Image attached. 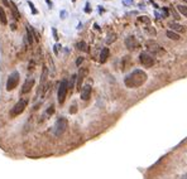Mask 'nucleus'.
Masks as SVG:
<instances>
[{"label":"nucleus","instance_id":"nucleus-1","mask_svg":"<svg viewBox=\"0 0 187 179\" xmlns=\"http://www.w3.org/2000/svg\"><path fill=\"white\" fill-rule=\"evenodd\" d=\"M147 78L148 76L144 71H142V69H134L132 73H129L125 77L124 83L129 88H137V87H140L147 81Z\"/></svg>","mask_w":187,"mask_h":179},{"label":"nucleus","instance_id":"nucleus-2","mask_svg":"<svg viewBox=\"0 0 187 179\" xmlns=\"http://www.w3.org/2000/svg\"><path fill=\"white\" fill-rule=\"evenodd\" d=\"M28 98H20L17 104L13 106V108H11V111H10V116L11 117H15V116H18V115H20L23 111L27 108V106H28Z\"/></svg>","mask_w":187,"mask_h":179},{"label":"nucleus","instance_id":"nucleus-3","mask_svg":"<svg viewBox=\"0 0 187 179\" xmlns=\"http://www.w3.org/2000/svg\"><path fill=\"white\" fill-rule=\"evenodd\" d=\"M67 125H68V122H67V119H66V117H63V116L58 117L56 121V124H55V135L61 136L62 134L66 131Z\"/></svg>","mask_w":187,"mask_h":179},{"label":"nucleus","instance_id":"nucleus-4","mask_svg":"<svg viewBox=\"0 0 187 179\" xmlns=\"http://www.w3.org/2000/svg\"><path fill=\"white\" fill-rule=\"evenodd\" d=\"M19 78H20V76H19V73L17 71L10 73L8 77V81H6V90H8V91H13V90L18 86Z\"/></svg>","mask_w":187,"mask_h":179},{"label":"nucleus","instance_id":"nucleus-5","mask_svg":"<svg viewBox=\"0 0 187 179\" xmlns=\"http://www.w3.org/2000/svg\"><path fill=\"white\" fill-rule=\"evenodd\" d=\"M67 91H68V82H67V79H63L61 83H59V87H58V102L61 105L66 100Z\"/></svg>","mask_w":187,"mask_h":179},{"label":"nucleus","instance_id":"nucleus-6","mask_svg":"<svg viewBox=\"0 0 187 179\" xmlns=\"http://www.w3.org/2000/svg\"><path fill=\"white\" fill-rule=\"evenodd\" d=\"M145 47H147L148 52H151V53H154V54H162V53H164V49L156 42V40H147Z\"/></svg>","mask_w":187,"mask_h":179},{"label":"nucleus","instance_id":"nucleus-7","mask_svg":"<svg viewBox=\"0 0 187 179\" xmlns=\"http://www.w3.org/2000/svg\"><path fill=\"white\" fill-rule=\"evenodd\" d=\"M139 61L144 67H152L154 65V58L147 52H142L139 54Z\"/></svg>","mask_w":187,"mask_h":179},{"label":"nucleus","instance_id":"nucleus-8","mask_svg":"<svg viewBox=\"0 0 187 179\" xmlns=\"http://www.w3.org/2000/svg\"><path fill=\"white\" fill-rule=\"evenodd\" d=\"M33 86H34V79L33 78H27L24 82V85H23V87H22V94L23 95L28 94V92L33 88Z\"/></svg>","mask_w":187,"mask_h":179},{"label":"nucleus","instance_id":"nucleus-9","mask_svg":"<svg viewBox=\"0 0 187 179\" xmlns=\"http://www.w3.org/2000/svg\"><path fill=\"white\" fill-rule=\"evenodd\" d=\"M125 46L129 50H134L135 48L138 47V42H137V39H135L134 37H128L125 39Z\"/></svg>","mask_w":187,"mask_h":179},{"label":"nucleus","instance_id":"nucleus-10","mask_svg":"<svg viewBox=\"0 0 187 179\" xmlns=\"http://www.w3.org/2000/svg\"><path fill=\"white\" fill-rule=\"evenodd\" d=\"M90 96H91V86L90 85L84 86L81 90V98L84 101H87V100H90Z\"/></svg>","mask_w":187,"mask_h":179},{"label":"nucleus","instance_id":"nucleus-11","mask_svg":"<svg viewBox=\"0 0 187 179\" xmlns=\"http://www.w3.org/2000/svg\"><path fill=\"white\" fill-rule=\"evenodd\" d=\"M86 75H87V69L86 68H81L80 72H78V75H77V90H80L81 83H82V81H84V78H85V76Z\"/></svg>","mask_w":187,"mask_h":179},{"label":"nucleus","instance_id":"nucleus-12","mask_svg":"<svg viewBox=\"0 0 187 179\" xmlns=\"http://www.w3.org/2000/svg\"><path fill=\"white\" fill-rule=\"evenodd\" d=\"M109 54H110L109 48H104L100 53V63H105L107 61V58H109Z\"/></svg>","mask_w":187,"mask_h":179},{"label":"nucleus","instance_id":"nucleus-13","mask_svg":"<svg viewBox=\"0 0 187 179\" xmlns=\"http://www.w3.org/2000/svg\"><path fill=\"white\" fill-rule=\"evenodd\" d=\"M169 28H171V29H172L173 32H176V33H177V32H180V33H183V32L186 30L183 25L177 24V23H171V24H169Z\"/></svg>","mask_w":187,"mask_h":179},{"label":"nucleus","instance_id":"nucleus-14","mask_svg":"<svg viewBox=\"0 0 187 179\" xmlns=\"http://www.w3.org/2000/svg\"><path fill=\"white\" fill-rule=\"evenodd\" d=\"M25 28H27V38H28V42H29V44L33 43L34 40V36H33V30H32V27L29 24L25 25Z\"/></svg>","mask_w":187,"mask_h":179},{"label":"nucleus","instance_id":"nucleus-15","mask_svg":"<svg viewBox=\"0 0 187 179\" xmlns=\"http://www.w3.org/2000/svg\"><path fill=\"white\" fill-rule=\"evenodd\" d=\"M10 9L13 11V15H14V19L15 20H19V19H20V14H19V11H18L17 5H15L13 1H10Z\"/></svg>","mask_w":187,"mask_h":179},{"label":"nucleus","instance_id":"nucleus-16","mask_svg":"<svg viewBox=\"0 0 187 179\" xmlns=\"http://www.w3.org/2000/svg\"><path fill=\"white\" fill-rule=\"evenodd\" d=\"M166 36L169 38V39H172V40H178L180 39V36L176 33V32H173V30H167L166 32Z\"/></svg>","mask_w":187,"mask_h":179},{"label":"nucleus","instance_id":"nucleus-17","mask_svg":"<svg viewBox=\"0 0 187 179\" xmlns=\"http://www.w3.org/2000/svg\"><path fill=\"white\" fill-rule=\"evenodd\" d=\"M0 23H1L3 25H6L8 24V19H6V14L4 11V9L0 8Z\"/></svg>","mask_w":187,"mask_h":179},{"label":"nucleus","instance_id":"nucleus-18","mask_svg":"<svg viewBox=\"0 0 187 179\" xmlns=\"http://www.w3.org/2000/svg\"><path fill=\"white\" fill-rule=\"evenodd\" d=\"M76 48L82 50V52H87V44H86V42H84V40H81V42H78L76 44Z\"/></svg>","mask_w":187,"mask_h":179},{"label":"nucleus","instance_id":"nucleus-19","mask_svg":"<svg viewBox=\"0 0 187 179\" xmlns=\"http://www.w3.org/2000/svg\"><path fill=\"white\" fill-rule=\"evenodd\" d=\"M47 75H48V69L44 67L43 68V75H42V79H41V86H39V88H43V83L46 82V79H47Z\"/></svg>","mask_w":187,"mask_h":179},{"label":"nucleus","instance_id":"nucleus-20","mask_svg":"<svg viewBox=\"0 0 187 179\" xmlns=\"http://www.w3.org/2000/svg\"><path fill=\"white\" fill-rule=\"evenodd\" d=\"M177 9H178V11L181 13L182 15L187 17V6L186 5H177Z\"/></svg>","mask_w":187,"mask_h":179},{"label":"nucleus","instance_id":"nucleus-21","mask_svg":"<svg viewBox=\"0 0 187 179\" xmlns=\"http://www.w3.org/2000/svg\"><path fill=\"white\" fill-rule=\"evenodd\" d=\"M77 112V105L74 104L71 107H70V114H76Z\"/></svg>","mask_w":187,"mask_h":179},{"label":"nucleus","instance_id":"nucleus-22","mask_svg":"<svg viewBox=\"0 0 187 179\" xmlns=\"http://www.w3.org/2000/svg\"><path fill=\"white\" fill-rule=\"evenodd\" d=\"M53 112H55V106L53 105H51V106L48 107V110H47V115H53Z\"/></svg>","mask_w":187,"mask_h":179},{"label":"nucleus","instance_id":"nucleus-23","mask_svg":"<svg viewBox=\"0 0 187 179\" xmlns=\"http://www.w3.org/2000/svg\"><path fill=\"white\" fill-rule=\"evenodd\" d=\"M28 4H29V6H30V9H32V13H33V14H37V10H36V8H34V5H33V3L32 1H28Z\"/></svg>","mask_w":187,"mask_h":179},{"label":"nucleus","instance_id":"nucleus-24","mask_svg":"<svg viewBox=\"0 0 187 179\" xmlns=\"http://www.w3.org/2000/svg\"><path fill=\"white\" fill-rule=\"evenodd\" d=\"M114 40H115V36L113 34V36L109 37V39H107V43H111V42H114Z\"/></svg>","mask_w":187,"mask_h":179},{"label":"nucleus","instance_id":"nucleus-25","mask_svg":"<svg viewBox=\"0 0 187 179\" xmlns=\"http://www.w3.org/2000/svg\"><path fill=\"white\" fill-rule=\"evenodd\" d=\"M52 32H53V37H55V39L57 40V39H58V36H57V30L55 29V28H53V29H52Z\"/></svg>","mask_w":187,"mask_h":179},{"label":"nucleus","instance_id":"nucleus-26","mask_svg":"<svg viewBox=\"0 0 187 179\" xmlns=\"http://www.w3.org/2000/svg\"><path fill=\"white\" fill-rule=\"evenodd\" d=\"M82 61H84V58H82V57H78V59H77V62H76V65L80 66L81 63H82Z\"/></svg>","mask_w":187,"mask_h":179},{"label":"nucleus","instance_id":"nucleus-27","mask_svg":"<svg viewBox=\"0 0 187 179\" xmlns=\"http://www.w3.org/2000/svg\"><path fill=\"white\" fill-rule=\"evenodd\" d=\"M3 3L5 4V6H8V8H10V3L8 1V0H3Z\"/></svg>","mask_w":187,"mask_h":179},{"label":"nucleus","instance_id":"nucleus-28","mask_svg":"<svg viewBox=\"0 0 187 179\" xmlns=\"http://www.w3.org/2000/svg\"><path fill=\"white\" fill-rule=\"evenodd\" d=\"M46 1H47V4H48L49 6H52V3H51V1H49V0H46Z\"/></svg>","mask_w":187,"mask_h":179},{"label":"nucleus","instance_id":"nucleus-29","mask_svg":"<svg viewBox=\"0 0 187 179\" xmlns=\"http://www.w3.org/2000/svg\"><path fill=\"white\" fill-rule=\"evenodd\" d=\"M182 179H187V174H185V175H183V177H182Z\"/></svg>","mask_w":187,"mask_h":179},{"label":"nucleus","instance_id":"nucleus-30","mask_svg":"<svg viewBox=\"0 0 187 179\" xmlns=\"http://www.w3.org/2000/svg\"><path fill=\"white\" fill-rule=\"evenodd\" d=\"M183 1H185V3H186V4H187V0H183Z\"/></svg>","mask_w":187,"mask_h":179}]
</instances>
